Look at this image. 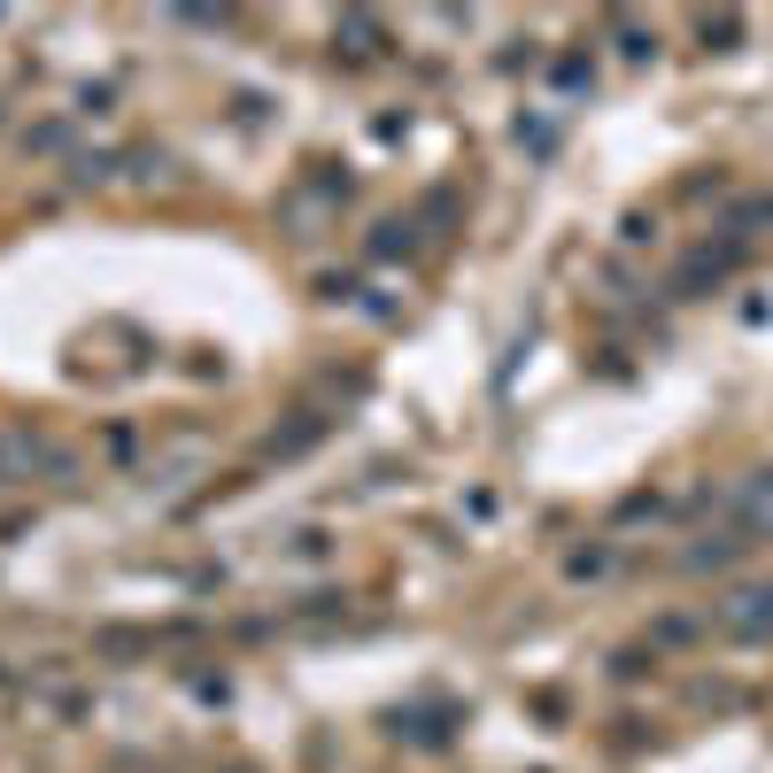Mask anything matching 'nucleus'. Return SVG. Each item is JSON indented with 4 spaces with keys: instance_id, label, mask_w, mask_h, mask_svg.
Instances as JSON below:
<instances>
[{
    "instance_id": "1",
    "label": "nucleus",
    "mask_w": 773,
    "mask_h": 773,
    "mask_svg": "<svg viewBox=\"0 0 773 773\" xmlns=\"http://www.w3.org/2000/svg\"><path fill=\"white\" fill-rule=\"evenodd\" d=\"M712 626H720L727 642H766L773 634V588H735V596L712 612Z\"/></svg>"
}]
</instances>
